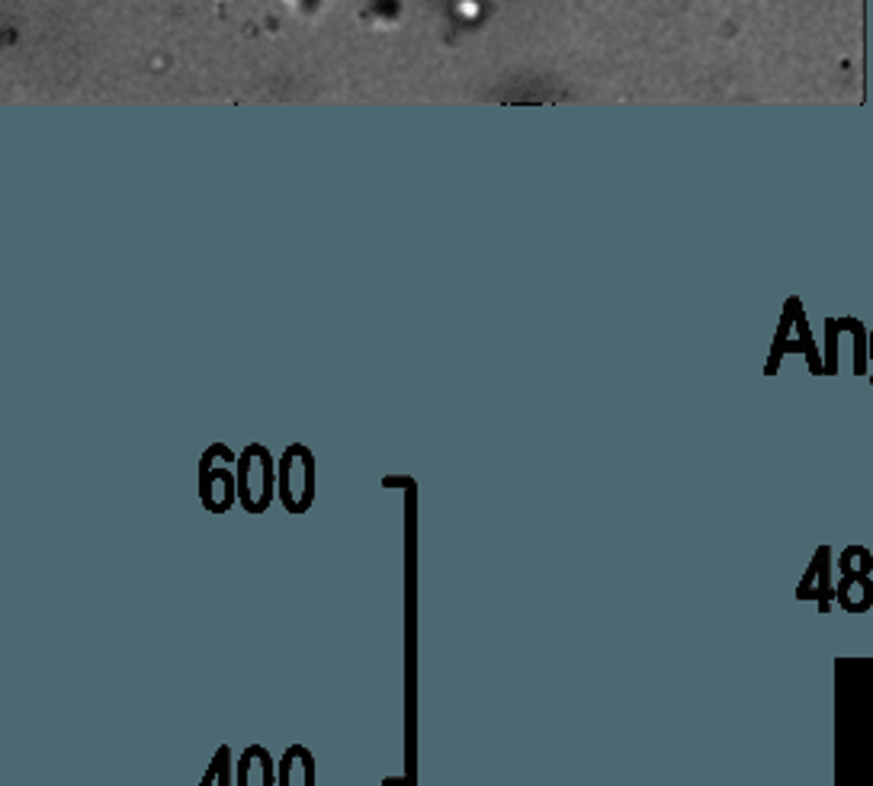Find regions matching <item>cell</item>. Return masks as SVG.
Instances as JSON below:
<instances>
[{
    "instance_id": "cell-1",
    "label": "cell",
    "mask_w": 873,
    "mask_h": 786,
    "mask_svg": "<svg viewBox=\"0 0 873 786\" xmlns=\"http://www.w3.org/2000/svg\"><path fill=\"white\" fill-rule=\"evenodd\" d=\"M199 501L209 514H226L238 501V462L226 447H212L202 456Z\"/></svg>"
},
{
    "instance_id": "cell-2",
    "label": "cell",
    "mask_w": 873,
    "mask_h": 786,
    "mask_svg": "<svg viewBox=\"0 0 873 786\" xmlns=\"http://www.w3.org/2000/svg\"><path fill=\"white\" fill-rule=\"evenodd\" d=\"M277 495V469L264 447H248L238 459V505L248 514H264Z\"/></svg>"
},
{
    "instance_id": "cell-3",
    "label": "cell",
    "mask_w": 873,
    "mask_h": 786,
    "mask_svg": "<svg viewBox=\"0 0 873 786\" xmlns=\"http://www.w3.org/2000/svg\"><path fill=\"white\" fill-rule=\"evenodd\" d=\"M277 498L289 514H306L315 501V459L306 447H289L277 469Z\"/></svg>"
},
{
    "instance_id": "cell-4",
    "label": "cell",
    "mask_w": 873,
    "mask_h": 786,
    "mask_svg": "<svg viewBox=\"0 0 873 786\" xmlns=\"http://www.w3.org/2000/svg\"><path fill=\"white\" fill-rule=\"evenodd\" d=\"M800 600H816V607L822 614L832 610V600H835V588H832V549L829 546H819L816 556L810 561V571L806 578L800 581L796 590Z\"/></svg>"
},
{
    "instance_id": "cell-5",
    "label": "cell",
    "mask_w": 873,
    "mask_h": 786,
    "mask_svg": "<svg viewBox=\"0 0 873 786\" xmlns=\"http://www.w3.org/2000/svg\"><path fill=\"white\" fill-rule=\"evenodd\" d=\"M235 784L238 786H277V764L264 745H248L238 764H235Z\"/></svg>"
},
{
    "instance_id": "cell-6",
    "label": "cell",
    "mask_w": 873,
    "mask_h": 786,
    "mask_svg": "<svg viewBox=\"0 0 873 786\" xmlns=\"http://www.w3.org/2000/svg\"><path fill=\"white\" fill-rule=\"evenodd\" d=\"M277 786H315V758L306 745H289L277 764Z\"/></svg>"
},
{
    "instance_id": "cell-7",
    "label": "cell",
    "mask_w": 873,
    "mask_h": 786,
    "mask_svg": "<svg viewBox=\"0 0 873 786\" xmlns=\"http://www.w3.org/2000/svg\"><path fill=\"white\" fill-rule=\"evenodd\" d=\"M835 600L847 614H867L873 610V581L871 575H842V585L835 588Z\"/></svg>"
},
{
    "instance_id": "cell-8",
    "label": "cell",
    "mask_w": 873,
    "mask_h": 786,
    "mask_svg": "<svg viewBox=\"0 0 873 786\" xmlns=\"http://www.w3.org/2000/svg\"><path fill=\"white\" fill-rule=\"evenodd\" d=\"M199 786H238L235 784V760H231V748L222 745L216 752V758L209 760V770L202 774Z\"/></svg>"
},
{
    "instance_id": "cell-9",
    "label": "cell",
    "mask_w": 873,
    "mask_h": 786,
    "mask_svg": "<svg viewBox=\"0 0 873 786\" xmlns=\"http://www.w3.org/2000/svg\"><path fill=\"white\" fill-rule=\"evenodd\" d=\"M839 568H842V575H871L873 556L864 546H847L839 559Z\"/></svg>"
}]
</instances>
